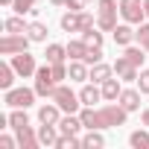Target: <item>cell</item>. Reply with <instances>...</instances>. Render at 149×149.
<instances>
[{
    "mask_svg": "<svg viewBox=\"0 0 149 149\" xmlns=\"http://www.w3.org/2000/svg\"><path fill=\"white\" fill-rule=\"evenodd\" d=\"M126 117L129 111L120 105V102H108V105H100L97 108V129H117V126H126Z\"/></svg>",
    "mask_w": 149,
    "mask_h": 149,
    "instance_id": "6da1fadb",
    "label": "cell"
},
{
    "mask_svg": "<svg viewBox=\"0 0 149 149\" xmlns=\"http://www.w3.org/2000/svg\"><path fill=\"white\" fill-rule=\"evenodd\" d=\"M120 15V0H97V29L114 32Z\"/></svg>",
    "mask_w": 149,
    "mask_h": 149,
    "instance_id": "7a4b0ae2",
    "label": "cell"
},
{
    "mask_svg": "<svg viewBox=\"0 0 149 149\" xmlns=\"http://www.w3.org/2000/svg\"><path fill=\"white\" fill-rule=\"evenodd\" d=\"M64 114H79V108H82V100H79V94H73L67 85H56V91H53V97H50Z\"/></svg>",
    "mask_w": 149,
    "mask_h": 149,
    "instance_id": "3957f363",
    "label": "cell"
},
{
    "mask_svg": "<svg viewBox=\"0 0 149 149\" xmlns=\"http://www.w3.org/2000/svg\"><path fill=\"white\" fill-rule=\"evenodd\" d=\"M29 35L26 32H6L3 38H0V53L3 56H15V53H24L29 47Z\"/></svg>",
    "mask_w": 149,
    "mask_h": 149,
    "instance_id": "277c9868",
    "label": "cell"
},
{
    "mask_svg": "<svg viewBox=\"0 0 149 149\" xmlns=\"http://www.w3.org/2000/svg\"><path fill=\"white\" fill-rule=\"evenodd\" d=\"M35 88H9L6 91V97H3V102L9 105V108H29L32 102H35Z\"/></svg>",
    "mask_w": 149,
    "mask_h": 149,
    "instance_id": "5b68a950",
    "label": "cell"
},
{
    "mask_svg": "<svg viewBox=\"0 0 149 149\" xmlns=\"http://www.w3.org/2000/svg\"><path fill=\"white\" fill-rule=\"evenodd\" d=\"M56 79H53V70H50V61L44 64V67H38L35 70V94L38 97H53V91H56Z\"/></svg>",
    "mask_w": 149,
    "mask_h": 149,
    "instance_id": "8992f818",
    "label": "cell"
},
{
    "mask_svg": "<svg viewBox=\"0 0 149 149\" xmlns=\"http://www.w3.org/2000/svg\"><path fill=\"white\" fill-rule=\"evenodd\" d=\"M120 18L126 24H143V18H146L143 0H120Z\"/></svg>",
    "mask_w": 149,
    "mask_h": 149,
    "instance_id": "52a82bcc",
    "label": "cell"
},
{
    "mask_svg": "<svg viewBox=\"0 0 149 149\" xmlns=\"http://www.w3.org/2000/svg\"><path fill=\"white\" fill-rule=\"evenodd\" d=\"M9 61H12V67L18 70V76H21V79H29V76H35V70H38V64H35V56H29L26 50H24V53H15Z\"/></svg>",
    "mask_w": 149,
    "mask_h": 149,
    "instance_id": "ba28073f",
    "label": "cell"
},
{
    "mask_svg": "<svg viewBox=\"0 0 149 149\" xmlns=\"http://www.w3.org/2000/svg\"><path fill=\"white\" fill-rule=\"evenodd\" d=\"M114 73L123 79V82H137V76H140V67H134L126 56H120L117 61H114Z\"/></svg>",
    "mask_w": 149,
    "mask_h": 149,
    "instance_id": "9c48e42d",
    "label": "cell"
},
{
    "mask_svg": "<svg viewBox=\"0 0 149 149\" xmlns=\"http://www.w3.org/2000/svg\"><path fill=\"white\" fill-rule=\"evenodd\" d=\"M111 35H114V44H120V47H129V44L137 41V29H132V24H126V21L117 24Z\"/></svg>",
    "mask_w": 149,
    "mask_h": 149,
    "instance_id": "30bf717a",
    "label": "cell"
},
{
    "mask_svg": "<svg viewBox=\"0 0 149 149\" xmlns=\"http://www.w3.org/2000/svg\"><path fill=\"white\" fill-rule=\"evenodd\" d=\"M15 134H18V146H21V149H38V146H41L38 132H35L32 126H21V129H15Z\"/></svg>",
    "mask_w": 149,
    "mask_h": 149,
    "instance_id": "8fae6325",
    "label": "cell"
},
{
    "mask_svg": "<svg viewBox=\"0 0 149 149\" xmlns=\"http://www.w3.org/2000/svg\"><path fill=\"white\" fill-rule=\"evenodd\" d=\"M91 76V64H85L82 58H70V64H67V79L70 82H85Z\"/></svg>",
    "mask_w": 149,
    "mask_h": 149,
    "instance_id": "7c38bea8",
    "label": "cell"
},
{
    "mask_svg": "<svg viewBox=\"0 0 149 149\" xmlns=\"http://www.w3.org/2000/svg\"><path fill=\"white\" fill-rule=\"evenodd\" d=\"M120 82H123L120 76H117V79H114V76H108V79L100 85V88H102V100H105V102H117V100H120V94H123V85H120Z\"/></svg>",
    "mask_w": 149,
    "mask_h": 149,
    "instance_id": "4fadbf2b",
    "label": "cell"
},
{
    "mask_svg": "<svg viewBox=\"0 0 149 149\" xmlns=\"http://www.w3.org/2000/svg\"><path fill=\"white\" fill-rule=\"evenodd\" d=\"M79 129H85L79 114H61V120H58V132L61 134H79Z\"/></svg>",
    "mask_w": 149,
    "mask_h": 149,
    "instance_id": "5bb4252c",
    "label": "cell"
},
{
    "mask_svg": "<svg viewBox=\"0 0 149 149\" xmlns=\"http://www.w3.org/2000/svg\"><path fill=\"white\" fill-rule=\"evenodd\" d=\"M129 114L132 111H140V91H134V88H123V94H120V100H117Z\"/></svg>",
    "mask_w": 149,
    "mask_h": 149,
    "instance_id": "9a60e30c",
    "label": "cell"
},
{
    "mask_svg": "<svg viewBox=\"0 0 149 149\" xmlns=\"http://www.w3.org/2000/svg\"><path fill=\"white\" fill-rule=\"evenodd\" d=\"M61 114H64V111H61L56 102H50V105H41V108H38V123H53V126H58Z\"/></svg>",
    "mask_w": 149,
    "mask_h": 149,
    "instance_id": "2e32d148",
    "label": "cell"
},
{
    "mask_svg": "<svg viewBox=\"0 0 149 149\" xmlns=\"http://www.w3.org/2000/svg\"><path fill=\"white\" fill-rule=\"evenodd\" d=\"M58 126H53V123H41L38 126V140H41V146H56V140H58Z\"/></svg>",
    "mask_w": 149,
    "mask_h": 149,
    "instance_id": "e0dca14e",
    "label": "cell"
},
{
    "mask_svg": "<svg viewBox=\"0 0 149 149\" xmlns=\"http://www.w3.org/2000/svg\"><path fill=\"white\" fill-rule=\"evenodd\" d=\"M108 76H114V64H105V61H97V64H91V82H97V85H102Z\"/></svg>",
    "mask_w": 149,
    "mask_h": 149,
    "instance_id": "ac0fdd59",
    "label": "cell"
},
{
    "mask_svg": "<svg viewBox=\"0 0 149 149\" xmlns=\"http://www.w3.org/2000/svg\"><path fill=\"white\" fill-rule=\"evenodd\" d=\"M58 24H61L64 32H82V12H70V9H67Z\"/></svg>",
    "mask_w": 149,
    "mask_h": 149,
    "instance_id": "d6986e66",
    "label": "cell"
},
{
    "mask_svg": "<svg viewBox=\"0 0 149 149\" xmlns=\"http://www.w3.org/2000/svg\"><path fill=\"white\" fill-rule=\"evenodd\" d=\"M79 100H82V105H97V102L102 100V88H97V82H91V85H82V91H79Z\"/></svg>",
    "mask_w": 149,
    "mask_h": 149,
    "instance_id": "ffe728a7",
    "label": "cell"
},
{
    "mask_svg": "<svg viewBox=\"0 0 149 149\" xmlns=\"http://www.w3.org/2000/svg\"><path fill=\"white\" fill-rule=\"evenodd\" d=\"M15 76H18V70L12 67V61H3V64H0V88H3V91L15 88Z\"/></svg>",
    "mask_w": 149,
    "mask_h": 149,
    "instance_id": "44dd1931",
    "label": "cell"
},
{
    "mask_svg": "<svg viewBox=\"0 0 149 149\" xmlns=\"http://www.w3.org/2000/svg\"><path fill=\"white\" fill-rule=\"evenodd\" d=\"M26 35H29L35 44H44V41H47V24H41V21H32V24L26 26Z\"/></svg>",
    "mask_w": 149,
    "mask_h": 149,
    "instance_id": "7402d4cb",
    "label": "cell"
},
{
    "mask_svg": "<svg viewBox=\"0 0 149 149\" xmlns=\"http://www.w3.org/2000/svg\"><path fill=\"white\" fill-rule=\"evenodd\" d=\"M82 146L85 149H102L105 146V137L100 134V129H88V134L82 137Z\"/></svg>",
    "mask_w": 149,
    "mask_h": 149,
    "instance_id": "603a6c76",
    "label": "cell"
},
{
    "mask_svg": "<svg viewBox=\"0 0 149 149\" xmlns=\"http://www.w3.org/2000/svg\"><path fill=\"white\" fill-rule=\"evenodd\" d=\"M26 26H29V24H26L24 15H18V12H15L12 18L3 21V29H6V32H26Z\"/></svg>",
    "mask_w": 149,
    "mask_h": 149,
    "instance_id": "cb8c5ba5",
    "label": "cell"
},
{
    "mask_svg": "<svg viewBox=\"0 0 149 149\" xmlns=\"http://www.w3.org/2000/svg\"><path fill=\"white\" fill-rule=\"evenodd\" d=\"M47 61L53 64V61H64L67 58V44H47Z\"/></svg>",
    "mask_w": 149,
    "mask_h": 149,
    "instance_id": "d4e9b609",
    "label": "cell"
},
{
    "mask_svg": "<svg viewBox=\"0 0 149 149\" xmlns=\"http://www.w3.org/2000/svg\"><path fill=\"white\" fill-rule=\"evenodd\" d=\"M123 56H126L134 67H143V61H146V50H143V47H134V44H129Z\"/></svg>",
    "mask_w": 149,
    "mask_h": 149,
    "instance_id": "484cf974",
    "label": "cell"
},
{
    "mask_svg": "<svg viewBox=\"0 0 149 149\" xmlns=\"http://www.w3.org/2000/svg\"><path fill=\"white\" fill-rule=\"evenodd\" d=\"M85 53H88L85 38H79V41H67V58H85Z\"/></svg>",
    "mask_w": 149,
    "mask_h": 149,
    "instance_id": "4316f807",
    "label": "cell"
},
{
    "mask_svg": "<svg viewBox=\"0 0 149 149\" xmlns=\"http://www.w3.org/2000/svg\"><path fill=\"white\" fill-rule=\"evenodd\" d=\"M21 126H29L26 108H12V114H9V129H21Z\"/></svg>",
    "mask_w": 149,
    "mask_h": 149,
    "instance_id": "83f0119b",
    "label": "cell"
},
{
    "mask_svg": "<svg viewBox=\"0 0 149 149\" xmlns=\"http://www.w3.org/2000/svg\"><path fill=\"white\" fill-rule=\"evenodd\" d=\"M129 143H132L134 149H149V132H146V129L132 132V134H129Z\"/></svg>",
    "mask_w": 149,
    "mask_h": 149,
    "instance_id": "f1b7e54d",
    "label": "cell"
},
{
    "mask_svg": "<svg viewBox=\"0 0 149 149\" xmlns=\"http://www.w3.org/2000/svg\"><path fill=\"white\" fill-rule=\"evenodd\" d=\"M76 146H82V137L76 134H58L56 140V149H76Z\"/></svg>",
    "mask_w": 149,
    "mask_h": 149,
    "instance_id": "f546056e",
    "label": "cell"
},
{
    "mask_svg": "<svg viewBox=\"0 0 149 149\" xmlns=\"http://www.w3.org/2000/svg\"><path fill=\"white\" fill-rule=\"evenodd\" d=\"M35 3H38V0H15L12 9H15L18 15H32V12H38V9H35Z\"/></svg>",
    "mask_w": 149,
    "mask_h": 149,
    "instance_id": "4dcf8cb0",
    "label": "cell"
},
{
    "mask_svg": "<svg viewBox=\"0 0 149 149\" xmlns=\"http://www.w3.org/2000/svg\"><path fill=\"white\" fill-rule=\"evenodd\" d=\"M82 38H85V44H88V47H102V32H97L94 26H91V29H85V32H82Z\"/></svg>",
    "mask_w": 149,
    "mask_h": 149,
    "instance_id": "1f68e13d",
    "label": "cell"
},
{
    "mask_svg": "<svg viewBox=\"0 0 149 149\" xmlns=\"http://www.w3.org/2000/svg\"><path fill=\"white\" fill-rule=\"evenodd\" d=\"M50 70H53V79H56L58 85L67 79V64H64V61H53V64H50Z\"/></svg>",
    "mask_w": 149,
    "mask_h": 149,
    "instance_id": "d6a6232c",
    "label": "cell"
},
{
    "mask_svg": "<svg viewBox=\"0 0 149 149\" xmlns=\"http://www.w3.org/2000/svg\"><path fill=\"white\" fill-rule=\"evenodd\" d=\"M82 61H85V64H97V61H102V47H88V53H85Z\"/></svg>",
    "mask_w": 149,
    "mask_h": 149,
    "instance_id": "836d02e7",
    "label": "cell"
},
{
    "mask_svg": "<svg viewBox=\"0 0 149 149\" xmlns=\"http://www.w3.org/2000/svg\"><path fill=\"white\" fill-rule=\"evenodd\" d=\"M137 41H140V47L149 53V24H137Z\"/></svg>",
    "mask_w": 149,
    "mask_h": 149,
    "instance_id": "e575fe53",
    "label": "cell"
},
{
    "mask_svg": "<svg viewBox=\"0 0 149 149\" xmlns=\"http://www.w3.org/2000/svg\"><path fill=\"white\" fill-rule=\"evenodd\" d=\"M137 88H140V94H149V70H140V76H137Z\"/></svg>",
    "mask_w": 149,
    "mask_h": 149,
    "instance_id": "d590c367",
    "label": "cell"
},
{
    "mask_svg": "<svg viewBox=\"0 0 149 149\" xmlns=\"http://www.w3.org/2000/svg\"><path fill=\"white\" fill-rule=\"evenodd\" d=\"M85 3L88 0H67V9L70 12H85Z\"/></svg>",
    "mask_w": 149,
    "mask_h": 149,
    "instance_id": "8d00e7d4",
    "label": "cell"
},
{
    "mask_svg": "<svg viewBox=\"0 0 149 149\" xmlns=\"http://www.w3.org/2000/svg\"><path fill=\"white\" fill-rule=\"evenodd\" d=\"M18 143V137H9V134H0V149H12Z\"/></svg>",
    "mask_w": 149,
    "mask_h": 149,
    "instance_id": "74e56055",
    "label": "cell"
},
{
    "mask_svg": "<svg viewBox=\"0 0 149 149\" xmlns=\"http://www.w3.org/2000/svg\"><path fill=\"white\" fill-rule=\"evenodd\" d=\"M91 26H94V15H91V12H82V32L91 29Z\"/></svg>",
    "mask_w": 149,
    "mask_h": 149,
    "instance_id": "f35d334b",
    "label": "cell"
},
{
    "mask_svg": "<svg viewBox=\"0 0 149 149\" xmlns=\"http://www.w3.org/2000/svg\"><path fill=\"white\" fill-rule=\"evenodd\" d=\"M140 120H143V126L149 129V108H143V111H140Z\"/></svg>",
    "mask_w": 149,
    "mask_h": 149,
    "instance_id": "ab89813d",
    "label": "cell"
},
{
    "mask_svg": "<svg viewBox=\"0 0 149 149\" xmlns=\"http://www.w3.org/2000/svg\"><path fill=\"white\" fill-rule=\"evenodd\" d=\"M53 6H67V0H50Z\"/></svg>",
    "mask_w": 149,
    "mask_h": 149,
    "instance_id": "60d3db41",
    "label": "cell"
},
{
    "mask_svg": "<svg viewBox=\"0 0 149 149\" xmlns=\"http://www.w3.org/2000/svg\"><path fill=\"white\" fill-rule=\"evenodd\" d=\"M0 3H3V6H9V9H12V3H15V0H0Z\"/></svg>",
    "mask_w": 149,
    "mask_h": 149,
    "instance_id": "b9f144b4",
    "label": "cell"
},
{
    "mask_svg": "<svg viewBox=\"0 0 149 149\" xmlns=\"http://www.w3.org/2000/svg\"><path fill=\"white\" fill-rule=\"evenodd\" d=\"M143 9H146V18H149V0H143Z\"/></svg>",
    "mask_w": 149,
    "mask_h": 149,
    "instance_id": "7bdbcfd3",
    "label": "cell"
}]
</instances>
